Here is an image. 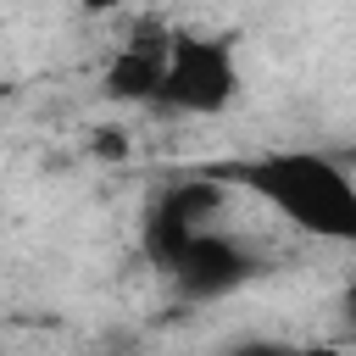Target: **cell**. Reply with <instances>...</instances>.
Returning a JSON list of instances; mask_svg holds the SVG:
<instances>
[{"label":"cell","mask_w":356,"mask_h":356,"mask_svg":"<svg viewBox=\"0 0 356 356\" xmlns=\"http://www.w3.org/2000/svg\"><path fill=\"white\" fill-rule=\"evenodd\" d=\"M222 178L261 195L300 234L328 239V245H356V172L345 167V156L273 150V156H256L245 167H228Z\"/></svg>","instance_id":"1"},{"label":"cell","mask_w":356,"mask_h":356,"mask_svg":"<svg viewBox=\"0 0 356 356\" xmlns=\"http://www.w3.org/2000/svg\"><path fill=\"white\" fill-rule=\"evenodd\" d=\"M239 56L228 39L217 33H189L172 28L167 44V78H161V111H184V117H217L239 100Z\"/></svg>","instance_id":"2"},{"label":"cell","mask_w":356,"mask_h":356,"mask_svg":"<svg viewBox=\"0 0 356 356\" xmlns=\"http://www.w3.org/2000/svg\"><path fill=\"white\" fill-rule=\"evenodd\" d=\"M222 189H228L222 172H211V178H178V184H167V189L150 200L139 245H145V256H150L161 273H172L178 256L195 245V234L211 228V217H217V206H222Z\"/></svg>","instance_id":"3"},{"label":"cell","mask_w":356,"mask_h":356,"mask_svg":"<svg viewBox=\"0 0 356 356\" xmlns=\"http://www.w3.org/2000/svg\"><path fill=\"white\" fill-rule=\"evenodd\" d=\"M167 278H172L178 295H189V300H222V295H234L239 284L256 278V256H250V245H245L239 234L206 228V234H195V245L178 256V267H172Z\"/></svg>","instance_id":"4"},{"label":"cell","mask_w":356,"mask_h":356,"mask_svg":"<svg viewBox=\"0 0 356 356\" xmlns=\"http://www.w3.org/2000/svg\"><path fill=\"white\" fill-rule=\"evenodd\" d=\"M167 44H172L167 28H156V22L134 28L117 44V56L106 61V78H100L106 95L122 100V106H156L161 100V78H167Z\"/></svg>","instance_id":"5"},{"label":"cell","mask_w":356,"mask_h":356,"mask_svg":"<svg viewBox=\"0 0 356 356\" xmlns=\"http://www.w3.org/2000/svg\"><path fill=\"white\" fill-rule=\"evenodd\" d=\"M222 356H289V345L284 339H234Z\"/></svg>","instance_id":"6"},{"label":"cell","mask_w":356,"mask_h":356,"mask_svg":"<svg viewBox=\"0 0 356 356\" xmlns=\"http://www.w3.org/2000/svg\"><path fill=\"white\" fill-rule=\"evenodd\" d=\"M339 312H345V328L356 334V278L345 284V295H339Z\"/></svg>","instance_id":"7"},{"label":"cell","mask_w":356,"mask_h":356,"mask_svg":"<svg viewBox=\"0 0 356 356\" xmlns=\"http://www.w3.org/2000/svg\"><path fill=\"white\" fill-rule=\"evenodd\" d=\"M289 356H345L339 345H289Z\"/></svg>","instance_id":"8"},{"label":"cell","mask_w":356,"mask_h":356,"mask_svg":"<svg viewBox=\"0 0 356 356\" xmlns=\"http://www.w3.org/2000/svg\"><path fill=\"white\" fill-rule=\"evenodd\" d=\"M72 6H83V11H95V17H106V11H117L122 0H72Z\"/></svg>","instance_id":"9"},{"label":"cell","mask_w":356,"mask_h":356,"mask_svg":"<svg viewBox=\"0 0 356 356\" xmlns=\"http://www.w3.org/2000/svg\"><path fill=\"white\" fill-rule=\"evenodd\" d=\"M345 167H350V172H356V145H350V150H345Z\"/></svg>","instance_id":"10"}]
</instances>
